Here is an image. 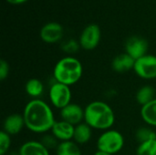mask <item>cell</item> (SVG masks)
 Listing matches in <instances>:
<instances>
[{
    "instance_id": "21",
    "label": "cell",
    "mask_w": 156,
    "mask_h": 155,
    "mask_svg": "<svg viewBox=\"0 0 156 155\" xmlns=\"http://www.w3.org/2000/svg\"><path fill=\"white\" fill-rule=\"evenodd\" d=\"M135 155H156V139L139 143Z\"/></svg>"
},
{
    "instance_id": "26",
    "label": "cell",
    "mask_w": 156,
    "mask_h": 155,
    "mask_svg": "<svg viewBox=\"0 0 156 155\" xmlns=\"http://www.w3.org/2000/svg\"><path fill=\"white\" fill-rule=\"evenodd\" d=\"M5 1L11 5H21V4L26 3L27 0H5Z\"/></svg>"
},
{
    "instance_id": "13",
    "label": "cell",
    "mask_w": 156,
    "mask_h": 155,
    "mask_svg": "<svg viewBox=\"0 0 156 155\" xmlns=\"http://www.w3.org/2000/svg\"><path fill=\"white\" fill-rule=\"evenodd\" d=\"M19 155H51L50 151L37 140H28L23 143L17 150Z\"/></svg>"
},
{
    "instance_id": "1",
    "label": "cell",
    "mask_w": 156,
    "mask_h": 155,
    "mask_svg": "<svg viewBox=\"0 0 156 155\" xmlns=\"http://www.w3.org/2000/svg\"><path fill=\"white\" fill-rule=\"evenodd\" d=\"M22 115L26 129L36 134L50 132L56 122L53 107L42 99L30 100L25 105Z\"/></svg>"
},
{
    "instance_id": "15",
    "label": "cell",
    "mask_w": 156,
    "mask_h": 155,
    "mask_svg": "<svg viewBox=\"0 0 156 155\" xmlns=\"http://www.w3.org/2000/svg\"><path fill=\"white\" fill-rule=\"evenodd\" d=\"M25 91L31 100L41 99L45 92V85L42 80L37 78L29 79L25 85Z\"/></svg>"
},
{
    "instance_id": "11",
    "label": "cell",
    "mask_w": 156,
    "mask_h": 155,
    "mask_svg": "<svg viewBox=\"0 0 156 155\" xmlns=\"http://www.w3.org/2000/svg\"><path fill=\"white\" fill-rule=\"evenodd\" d=\"M74 132H75V126L61 119L58 121H56L55 124L53 125L50 131L53 136L59 143L73 141Z\"/></svg>"
},
{
    "instance_id": "9",
    "label": "cell",
    "mask_w": 156,
    "mask_h": 155,
    "mask_svg": "<svg viewBox=\"0 0 156 155\" xmlns=\"http://www.w3.org/2000/svg\"><path fill=\"white\" fill-rule=\"evenodd\" d=\"M39 36L43 42L47 44H55L62 39L64 28L59 23L48 22L41 27Z\"/></svg>"
},
{
    "instance_id": "25",
    "label": "cell",
    "mask_w": 156,
    "mask_h": 155,
    "mask_svg": "<svg viewBox=\"0 0 156 155\" xmlns=\"http://www.w3.org/2000/svg\"><path fill=\"white\" fill-rule=\"evenodd\" d=\"M9 70H10V67H9L8 62L5 59H1L0 60V79L1 80H5L8 77Z\"/></svg>"
},
{
    "instance_id": "10",
    "label": "cell",
    "mask_w": 156,
    "mask_h": 155,
    "mask_svg": "<svg viewBox=\"0 0 156 155\" xmlns=\"http://www.w3.org/2000/svg\"><path fill=\"white\" fill-rule=\"evenodd\" d=\"M60 119L76 126L84 122V108L78 103L71 102L59 111Z\"/></svg>"
},
{
    "instance_id": "19",
    "label": "cell",
    "mask_w": 156,
    "mask_h": 155,
    "mask_svg": "<svg viewBox=\"0 0 156 155\" xmlns=\"http://www.w3.org/2000/svg\"><path fill=\"white\" fill-rule=\"evenodd\" d=\"M55 153L56 155H82L80 146L74 141L59 143Z\"/></svg>"
},
{
    "instance_id": "4",
    "label": "cell",
    "mask_w": 156,
    "mask_h": 155,
    "mask_svg": "<svg viewBox=\"0 0 156 155\" xmlns=\"http://www.w3.org/2000/svg\"><path fill=\"white\" fill-rule=\"evenodd\" d=\"M125 145V138L123 134L115 130L110 129L102 132L96 141L97 150L115 155L119 153Z\"/></svg>"
},
{
    "instance_id": "12",
    "label": "cell",
    "mask_w": 156,
    "mask_h": 155,
    "mask_svg": "<svg viewBox=\"0 0 156 155\" xmlns=\"http://www.w3.org/2000/svg\"><path fill=\"white\" fill-rule=\"evenodd\" d=\"M24 128H26V125L23 115L19 113H13L5 118L2 131L10 136H16L19 134L24 130Z\"/></svg>"
},
{
    "instance_id": "14",
    "label": "cell",
    "mask_w": 156,
    "mask_h": 155,
    "mask_svg": "<svg viewBox=\"0 0 156 155\" xmlns=\"http://www.w3.org/2000/svg\"><path fill=\"white\" fill-rule=\"evenodd\" d=\"M135 60L127 53L117 55L112 61V69L117 73H125L133 70Z\"/></svg>"
},
{
    "instance_id": "22",
    "label": "cell",
    "mask_w": 156,
    "mask_h": 155,
    "mask_svg": "<svg viewBox=\"0 0 156 155\" xmlns=\"http://www.w3.org/2000/svg\"><path fill=\"white\" fill-rule=\"evenodd\" d=\"M80 48V45L79 43V40L75 39H68L61 45V49L63 52L68 54V56H72L73 54H76L79 49Z\"/></svg>"
},
{
    "instance_id": "2",
    "label": "cell",
    "mask_w": 156,
    "mask_h": 155,
    "mask_svg": "<svg viewBox=\"0 0 156 155\" xmlns=\"http://www.w3.org/2000/svg\"><path fill=\"white\" fill-rule=\"evenodd\" d=\"M113 109L103 100H93L84 108V122L92 130L104 132L112 129L115 123Z\"/></svg>"
},
{
    "instance_id": "16",
    "label": "cell",
    "mask_w": 156,
    "mask_h": 155,
    "mask_svg": "<svg viewBox=\"0 0 156 155\" xmlns=\"http://www.w3.org/2000/svg\"><path fill=\"white\" fill-rule=\"evenodd\" d=\"M140 116L147 126L156 128V98L141 107Z\"/></svg>"
},
{
    "instance_id": "24",
    "label": "cell",
    "mask_w": 156,
    "mask_h": 155,
    "mask_svg": "<svg viewBox=\"0 0 156 155\" xmlns=\"http://www.w3.org/2000/svg\"><path fill=\"white\" fill-rule=\"evenodd\" d=\"M44 145L45 147H47L49 151L51 150H56L58 145L59 144V142L53 136V134L51 132L43 134L41 139L39 140Z\"/></svg>"
},
{
    "instance_id": "3",
    "label": "cell",
    "mask_w": 156,
    "mask_h": 155,
    "mask_svg": "<svg viewBox=\"0 0 156 155\" xmlns=\"http://www.w3.org/2000/svg\"><path fill=\"white\" fill-rule=\"evenodd\" d=\"M82 75V63L73 56H65L58 59L52 72L54 80L69 87L77 84L81 79Z\"/></svg>"
},
{
    "instance_id": "23",
    "label": "cell",
    "mask_w": 156,
    "mask_h": 155,
    "mask_svg": "<svg viewBox=\"0 0 156 155\" xmlns=\"http://www.w3.org/2000/svg\"><path fill=\"white\" fill-rule=\"evenodd\" d=\"M12 144L11 136L5 132L4 131L0 132V155H6L10 152Z\"/></svg>"
},
{
    "instance_id": "28",
    "label": "cell",
    "mask_w": 156,
    "mask_h": 155,
    "mask_svg": "<svg viewBox=\"0 0 156 155\" xmlns=\"http://www.w3.org/2000/svg\"><path fill=\"white\" fill-rule=\"evenodd\" d=\"M6 155H19V153H18V151H16V152L12 151V152H9Z\"/></svg>"
},
{
    "instance_id": "20",
    "label": "cell",
    "mask_w": 156,
    "mask_h": 155,
    "mask_svg": "<svg viewBox=\"0 0 156 155\" xmlns=\"http://www.w3.org/2000/svg\"><path fill=\"white\" fill-rule=\"evenodd\" d=\"M154 139H156V131L154 128L146 125L140 127L135 132V140L138 144Z\"/></svg>"
},
{
    "instance_id": "27",
    "label": "cell",
    "mask_w": 156,
    "mask_h": 155,
    "mask_svg": "<svg viewBox=\"0 0 156 155\" xmlns=\"http://www.w3.org/2000/svg\"><path fill=\"white\" fill-rule=\"evenodd\" d=\"M93 155H112L110 154V153H104V152H101V151H99V150H97Z\"/></svg>"
},
{
    "instance_id": "18",
    "label": "cell",
    "mask_w": 156,
    "mask_h": 155,
    "mask_svg": "<svg viewBox=\"0 0 156 155\" xmlns=\"http://www.w3.org/2000/svg\"><path fill=\"white\" fill-rule=\"evenodd\" d=\"M156 98L155 89L151 85H144L142 86L135 94V100L139 105L144 106L150 101H152L154 99Z\"/></svg>"
},
{
    "instance_id": "5",
    "label": "cell",
    "mask_w": 156,
    "mask_h": 155,
    "mask_svg": "<svg viewBox=\"0 0 156 155\" xmlns=\"http://www.w3.org/2000/svg\"><path fill=\"white\" fill-rule=\"evenodd\" d=\"M48 100L53 108L60 111L72 102V90L69 86L53 79L48 87Z\"/></svg>"
},
{
    "instance_id": "8",
    "label": "cell",
    "mask_w": 156,
    "mask_h": 155,
    "mask_svg": "<svg viewBox=\"0 0 156 155\" xmlns=\"http://www.w3.org/2000/svg\"><path fill=\"white\" fill-rule=\"evenodd\" d=\"M124 48L125 53L131 56L134 60H137L148 54L149 44L143 37L132 36L125 41Z\"/></svg>"
},
{
    "instance_id": "17",
    "label": "cell",
    "mask_w": 156,
    "mask_h": 155,
    "mask_svg": "<svg viewBox=\"0 0 156 155\" xmlns=\"http://www.w3.org/2000/svg\"><path fill=\"white\" fill-rule=\"evenodd\" d=\"M92 131L93 130L86 122H81L76 125L73 141L80 146L87 144L92 138Z\"/></svg>"
},
{
    "instance_id": "7",
    "label": "cell",
    "mask_w": 156,
    "mask_h": 155,
    "mask_svg": "<svg viewBox=\"0 0 156 155\" xmlns=\"http://www.w3.org/2000/svg\"><path fill=\"white\" fill-rule=\"evenodd\" d=\"M101 31L97 24H90L84 27L79 37V43L80 48L84 50L95 49L101 41Z\"/></svg>"
},
{
    "instance_id": "6",
    "label": "cell",
    "mask_w": 156,
    "mask_h": 155,
    "mask_svg": "<svg viewBox=\"0 0 156 155\" xmlns=\"http://www.w3.org/2000/svg\"><path fill=\"white\" fill-rule=\"evenodd\" d=\"M133 71L142 79H156V55L147 54L135 60Z\"/></svg>"
}]
</instances>
